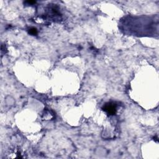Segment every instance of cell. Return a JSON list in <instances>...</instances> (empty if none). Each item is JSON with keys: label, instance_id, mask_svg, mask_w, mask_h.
Listing matches in <instances>:
<instances>
[{"label": "cell", "instance_id": "obj_4", "mask_svg": "<svg viewBox=\"0 0 159 159\" xmlns=\"http://www.w3.org/2000/svg\"><path fill=\"white\" fill-rule=\"evenodd\" d=\"M28 32H29V34L32 35H37V34H38L37 29L35 28V27L30 28L29 29Z\"/></svg>", "mask_w": 159, "mask_h": 159}, {"label": "cell", "instance_id": "obj_3", "mask_svg": "<svg viewBox=\"0 0 159 159\" xmlns=\"http://www.w3.org/2000/svg\"><path fill=\"white\" fill-rule=\"evenodd\" d=\"M4 103L6 106L8 107H13L16 105V99L13 96L8 95L5 96L4 98Z\"/></svg>", "mask_w": 159, "mask_h": 159}, {"label": "cell", "instance_id": "obj_5", "mask_svg": "<svg viewBox=\"0 0 159 159\" xmlns=\"http://www.w3.org/2000/svg\"><path fill=\"white\" fill-rule=\"evenodd\" d=\"M35 3H36V2H35V1H25V2H24L25 4H28L27 5L35 4Z\"/></svg>", "mask_w": 159, "mask_h": 159}, {"label": "cell", "instance_id": "obj_2", "mask_svg": "<svg viewBox=\"0 0 159 159\" xmlns=\"http://www.w3.org/2000/svg\"><path fill=\"white\" fill-rule=\"evenodd\" d=\"M95 154L99 157H105L108 154L107 149L104 146H98L95 149Z\"/></svg>", "mask_w": 159, "mask_h": 159}, {"label": "cell", "instance_id": "obj_1", "mask_svg": "<svg viewBox=\"0 0 159 159\" xmlns=\"http://www.w3.org/2000/svg\"><path fill=\"white\" fill-rule=\"evenodd\" d=\"M103 110L110 115H113L116 112V105L114 103H107L103 107Z\"/></svg>", "mask_w": 159, "mask_h": 159}]
</instances>
